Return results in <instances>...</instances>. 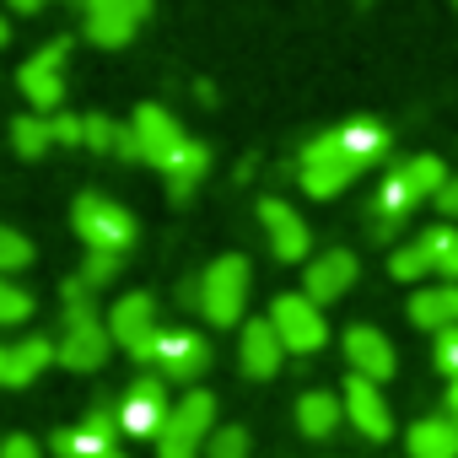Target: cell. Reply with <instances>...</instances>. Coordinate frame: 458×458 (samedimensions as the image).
<instances>
[{"label":"cell","instance_id":"5bb4252c","mask_svg":"<svg viewBox=\"0 0 458 458\" xmlns=\"http://www.w3.org/2000/svg\"><path fill=\"white\" fill-rule=\"evenodd\" d=\"M259 221H265V233H270V249H276V259H286V265H297V259H308V249H313V233H308V221L286 205V199H259Z\"/></svg>","mask_w":458,"mask_h":458},{"label":"cell","instance_id":"d6a6232c","mask_svg":"<svg viewBox=\"0 0 458 458\" xmlns=\"http://www.w3.org/2000/svg\"><path fill=\"white\" fill-rule=\"evenodd\" d=\"M431 361H437V372H447V377H458V324L437 335V351H431Z\"/></svg>","mask_w":458,"mask_h":458},{"label":"cell","instance_id":"ba28073f","mask_svg":"<svg viewBox=\"0 0 458 458\" xmlns=\"http://www.w3.org/2000/svg\"><path fill=\"white\" fill-rule=\"evenodd\" d=\"M270 324H276V335L286 340V351H297V356H308V351H318V345L329 340V324H324V313H318V302H313L308 292L276 297V302H270Z\"/></svg>","mask_w":458,"mask_h":458},{"label":"cell","instance_id":"f35d334b","mask_svg":"<svg viewBox=\"0 0 458 458\" xmlns=\"http://www.w3.org/2000/svg\"><path fill=\"white\" fill-rule=\"evenodd\" d=\"M12 6H17V12H38V6H44V0H12Z\"/></svg>","mask_w":458,"mask_h":458},{"label":"cell","instance_id":"b9f144b4","mask_svg":"<svg viewBox=\"0 0 458 458\" xmlns=\"http://www.w3.org/2000/svg\"><path fill=\"white\" fill-rule=\"evenodd\" d=\"M81 6H87V0H81Z\"/></svg>","mask_w":458,"mask_h":458},{"label":"cell","instance_id":"2e32d148","mask_svg":"<svg viewBox=\"0 0 458 458\" xmlns=\"http://www.w3.org/2000/svg\"><path fill=\"white\" fill-rule=\"evenodd\" d=\"M340 399H345V415H351V426H356L367 442H383V437L394 431V415H388V404H383V394H377V383H372V377L351 372Z\"/></svg>","mask_w":458,"mask_h":458},{"label":"cell","instance_id":"30bf717a","mask_svg":"<svg viewBox=\"0 0 458 458\" xmlns=\"http://www.w3.org/2000/svg\"><path fill=\"white\" fill-rule=\"evenodd\" d=\"M151 17V0H87V38L98 49H124Z\"/></svg>","mask_w":458,"mask_h":458},{"label":"cell","instance_id":"e0dca14e","mask_svg":"<svg viewBox=\"0 0 458 458\" xmlns=\"http://www.w3.org/2000/svg\"><path fill=\"white\" fill-rule=\"evenodd\" d=\"M205 367H210V345H205V335H194V329H167V335H162V351H157V372H162V377H173V383H194Z\"/></svg>","mask_w":458,"mask_h":458},{"label":"cell","instance_id":"f1b7e54d","mask_svg":"<svg viewBox=\"0 0 458 458\" xmlns=\"http://www.w3.org/2000/svg\"><path fill=\"white\" fill-rule=\"evenodd\" d=\"M119 135H124V124H114L108 114H81V146L87 151H119Z\"/></svg>","mask_w":458,"mask_h":458},{"label":"cell","instance_id":"d6986e66","mask_svg":"<svg viewBox=\"0 0 458 458\" xmlns=\"http://www.w3.org/2000/svg\"><path fill=\"white\" fill-rule=\"evenodd\" d=\"M281 356H286V340L276 335L270 318H249L243 324V345H238V361L249 377H276L281 372Z\"/></svg>","mask_w":458,"mask_h":458},{"label":"cell","instance_id":"836d02e7","mask_svg":"<svg viewBox=\"0 0 458 458\" xmlns=\"http://www.w3.org/2000/svg\"><path fill=\"white\" fill-rule=\"evenodd\" d=\"M55 124V146H81V119L76 114H49Z\"/></svg>","mask_w":458,"mask_h":458},{"label":"cell","instance_id":"ffe728a7","mask_svg":"<svg viewBox=\"0 0 458 458\" xmlns=\"http://www.w3.org/2000/svg\"><path fill=\"white\" fill-rule=\"evenodd\" d=\"M410 458H458V420L453 415H420L404 437Z\"/></svg>","mask_w":458,"mask_h":458},{"label":"cell","instance_id":"7402d4cb","mask_svg":"<svg viewBox=\"0 0 458 458\" xmlns=\"http://www.w3.org/2000/svg\"><path fill=\"white\" fill-rule=\"evenodd\" d=\"M410 318L420 329H453L458 324V281L453 286H420L410 297Z\"/></svg>","mask_w":458,"mask_h":458},{"label":"cell","instance_id":"9a60e30c","mask_svg":"<svg viewBox=\"0 0 458 458\" xmlns=\"http://www.w3.org/2000/svg\"><path fill=\"white\" fill-rule=\"evenodd\" d=\"M356 276H361V265H356V254L351 249H324V254H313L308 259V297L324 308V302H335V297H345L351 286H356Z\"/></svg>","mask_w":458,"mask_h":458},{"label":"cell","instance_id":"4fadbf2b","mask_svg":"<svg viewBox=\"0 0 458 458\" xmlns=\"http://www.w3.org/2000/svg\"><path fill=\"white\" fill-rule=\"evenodd\" d=\"M167 415H173V404H167V394H162L157 377H140L119 399V431H130V437H157L167 426Z\"/></svg>","mask_w":458,"mask_h":458},{"label":"cell","instance_id":"1f68e13d","mask_svg":"<svg viewBox=\"0 0 458 458\" xmlns=\"http://www.w3.org/2000/svg\"><path fill=\"white\" fill-rule=\"evenodd\" d=\"M114 276H119V254H103V249H87V265H81V281H87L92 292H103V286H114Z\"/></svg>","mask_w":458,"mask_h":458},{"label":"cell","instance_id":"cb8c5ba5","mask_svg":"<svg viewBox=\"0 0 458 458\" xmlns=\"http://www.w3.org/2000/svg\"><path fill=\"white\" fill-rule=\"evenodd\" d=\"M420 199H415V189L404 183V173L394 167L388 178H383V189H377V233H388V226H399L410 210H415Z\"/></svg>","mask_w":458,"mask_h":458},{"label":"cell","instance_id":"484cf974","mask_svg":"<svg viewBox=\"0 0 458 458\" xmlns=\"http://www.w3.org/2000/svg\"><path fill=\"white\" fill-rule=\"evenodd\" d=\"M108 447H114V437H108V431H92L87 420L55 431V458H103Z\"/></svg>","mask_w":458,"mask_h":458},{"label":"cell","instance_id":"4316f807","mask_svg":"<svg viewBox=\"0 0 458 458\" xmlns=\"http://www.w3.org/2000/svg\"><path fill=\"white\" fill-rule=\"evenodd\" d=\"M399 173H404V183L415 189V199H437V194L447 189V167H442V157H410Z\"/></svg>","mask_w":458,"mask_h":458},{"label":"cell","instance_id":"d590c367","mask_svg":"<svg viewBox=\"0 0 458 458\" xmlns=\"http://www.w3.org/2000/svg\"><path fill=\"white\" fill-rule=\"evenodd\" d=\"M437 210H442V216H453V221H458V178H447V189H442V194H437Z\"/></svg>","mask_w":458,"mask_h":458},{"label":"cell","instance_id":"74e56055","mask_svg":"<svg viewBox=\"0 0 458 458\" xmlns=\"http://www.w3.org/2000/svg\"><path fill=\"white\" fill-rule=\"evenodd\" d=\"M178 297H183V308H199V281H183V292H178Z\"/></svg>","mask_w":458,"mask_h":458},{"label":"cell","instance_id":"6da1fadb","mask_svg":"<svg viewBox=\"0 0 458 458\" xmlns=\"http://www.w3.org/2000/svg\"><path fill=\"white\" fill-rule=\"evenodd\" d=\"M383 151H388V135H383L377 124L356 119V124H340V130L308 140L297 178H302V189H308L313 199H335V194L351 189V178H356L361 167H372Z\"/></svg>","mask_w":458,"mask_h":458},{"label":"cell","instance_id":"8992f818","mask_svg":"<svg viewBox=\"0 0 458 458\" xmlns=\"http://www.w3.org/2000/svg\"><path fill=\"white\" fill-rule=\"evenodd\" d=\"M108 335H114V345L130 351V361L157 367V351H162V335H167V329H157V302H151L146 292H130V297L114 302Z\"/></svg>","mask_w":458,"mask_h":458},{"label":"cell","instance_id":"7c38bea8","mask_svg":"<svg viewBox=\"0 0 458 458\" xmlns=\"http://www.w3.org/2000/svg\"><path fill=\"white\" fill-rule=\"evenodd\" d=\"M345 361H351V372H361V377H372V383H388V377L399 372V356H394L388 335L372 329V324H351V329H345Z\"/></svg>","mask_w":458,"mask_h":458},{"label":"cell","instance_id":"f546056e","mask_svg":"<svg viewBox=\"0 0 458 458\" xmlns=\"http://www.w3.org/2000/svg\"><path fill=\"white\" fill-rule=\"evenodd\" d=\"M22 265H33V243L17 233V226H0V276H12Z\"/></svg>","mask_w":458,"mask_h":458},{"label":"cell","instance_id":"7a4b0ae2","mask_svg":"<svg viewBox=\"0 0 458 458\" xmlns=\"http://www.w3.org/2000/svg\"><path fill=\"white\" fill-rule=\"evenodd\" d=\"M60 297H65V335H60V361L71 367V372H98L103 361H108V351H114V335H108V318H98V308H92V286L81 281V276H71L65 286H60Z\"/></svg>","mask_w":458,"mask_h":458},{"label":"cell","instance_id":"44dd1931","mask_svg":"<svg viewBox=\"0 0 458 458\" xmlns=\"http://www.w3.org/2000/svg\"><path fill=\"white\" fill-rule=\"evenodd\" d=\"M205 173H210V151H205L199 140H183V146L162 162V178H167V194H173V199H189Z\"/></svg>","mask_w":458,"mask_h":458},{"label":"cell","instance_id":"277c9868","mask_svg":"<svg viewBox=\"0 0 458 458\" xmlns=\"http://www.w3.org/2000/svg\"><path fill=\"white\" fill-rule=\"evenodd\" d=\"M249 259L243 254H221L205 276H199V313L210 324H238L243 318V302H249Z\"/></svg>","mask_w":458,"mask_h":458},{"label":"cell","instance_id":"603a6c76","mask_svg":"<svg viewBox=\"0 0 458 458\" xmlns=\"http://www.w3.org/2000/svg\"><path fill=\"white\" fill-rule=\"evenodd\" d=\"M340 420H345V399H335V394H324V388H313V394L297 399V426H302V437H329Z\"/></svg>","mask_w":458,"mask_h":458},{"label":"cell","instance_id":"e575fe53","mask_svg":"<svg viewBox=\"0 0 458 458\" xmlns=\"http://www.w3.org/2000/svg\"><path fill=\"white\" fill-rule=\"evenodd\" d=\"M0 458H44V453H38V442H33V437L12 431L6 442H0Z\"/></svg>","mask_w":458,"mask_h":458},{"label":"cell","instance_id":"3957f363","mask_svg":"<svg viewBox=\"0 0 458 458\" xmlns=\"http://www.w3.org/2000/svg\"><path fill=\"white\" fill-rule=\"evenodd\" d=\"M71 226H76V238H81L87 249H103V254H124V249L135 243V216H130L119 199L92 194V189L71 205Z\"/></svg>","mask_w":458,"mask_h":458},{"label":"cell","instance_id":"8d00e7d4","mask_svg":"<svg viewBox=\"0 0 458 458\" xmlns=\"http://www.w3.org/2000/svg\"><path fill=\"white\" fill-rule=\"evenodd\" d=\"M442 415L458 420V377H447V399H442Z\"/></svg>","mask_w":458,"mask_h":458},{"label":"cell","instance_id":"83f0119b","mask_svg":"<svg viewBox=\"0 0 458 458\" xmlns=\"http://www.w3.org/2000/svg\"><path fill=\"white\" fill-rule=\"evenodd\" d=\"M33 318V292L17 286L12 276H0V329H12V324H28Z\"/></svg>","mask_w":458,"mask_h":458},{"label":"cell","instance_id":"ab89813d","mask_svg":"<svg viewBox=\"0 0 458 458\" xmlns=\"http://www.w3.org/2000/svg\"><path fill=\"white\" fill-rule=\"evenodd\" d=\"M6 38H12V28H6V17H0V49H6Z\"/></svg>","mask_w":458,"mask_h":458},{"label":"cell","instance_id":"d4e9b609","mask_svg":"<svg viewBox=\"0 0 458 458\" xmlns=\"http://www.w3.org/2000/svg\"><path fill=\"white\" fill-rule=\"evenodd\" d=\"M12 146H17V157H28V162L49 157V151H55V124H49V114H17Z\"/></svg>","mask_w":458,"mask_h":458},{"label":"cell","instance_id":"9c48e42d","mask_svg":"<svg viewBox=\"0 0 458 458\" xmlns=\"http://www.w3.org/2000/svg\"><path fill=\"white\" fill-rule=\"evenodd\" d=\"M65 60H71V44L55 38V44H44V49L17 71V87L28 92V103H33L38 114H55V108L65 103Z\"/></svg>","mask_w":458,"mask_h":458},{"label":"cell","instance_id":"ac0fdd59","mask_svg":"<svg viewBox=\"0 0 458 458\" xmlns=\"http://www.w3.org/2000/svg\"><path fill=\"white\" fill-rule=\"evenodd\" d=\"M55 356H60V345H49L44 335H28L17 345H0V388H28Z\"/></svg>","mask_w":458,"mask_h":458},{"label":"cell","instance_id":"4dcf8cb0","mask_svg":"<svg viewBox=\"0 0 458 458\" xmlns=\"http://www.w3.org/2000/svg\"><path fill=\"white\" fill-rule=\"evenodd\" d=\"M205 458H249V431H243V426H221V431H210Z\"/></svg>","mask_w":458,"mask_h":458},{"label":"cell","instance_id":"8fae6325","mask_svg":"<svg viewBox=\"0 0 458 458\" xmlns=\"http://www.w3.org/2000/svg\"><path fill=\"white\" fill-rule=\"evenodd\" d=\"M130 130H135V140H140V162H151V167H162L189 135L178 130V119L162 108V103H140L135 108V119H130Z\"/></svg>","mask_w":458,"mask_h":458},{"label":"cell","instance_id":"52a82bcc","mask_svg":"<svg viewBox=\"0 0 458 458\" xmlns=\"http://www.w3.org/2000/svg\"><path fill=\"white\" fill-rule=\"evenodd\" d=\"M210 420H216V399L205 388L183 394L167 415V426L157 431V458H199V447L210 442Z\"/></svg>","mask_w":458,"mask_h":458},{"label":"cell","instance_id":"60d3db41","mask_svg":"<svg viewBox=\"0 0 458 458\" xmlns=\"http://www.w3.org/2000/svg\"><path fill=\"white\" fill-rule=\"evenodd\" d=\"M103 458H130V453H124V447H108V453H103Z\"/></svg>","mask_w":458,"mask_h":458},{"label":"cell","instance_id":"5b68a950","mask_svg":"<svg viewBox=\"0 0 458 458\" xmlns=\"http://www.w3.org/2000/svg\"><path fill=\"white\" fill-rule=\"evenodd\" d=\"M388 276L394 281H426V276L458 281V233H453V226H426L415 243H404L388 259Z\"/></svg>","mask_w":458,"mask_h":458}]
</instances>
